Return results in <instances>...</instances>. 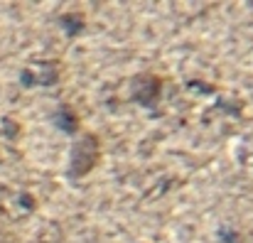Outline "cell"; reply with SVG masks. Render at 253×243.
<instances>
[{"label": "cell", "mask_w": 253, "mask_h": 243, "mask_svg": "<svg viewBox=\"0 0 253 243\" xmlns=\"http://www.w3.org/2000/svg\"><path fill=\"white\" fill-rule=\"evenodd\" d=\"M103 155V143L98 133H82L79 138H74L72 148H69V158H67V177L79 182L88 177Z\"/></svg>", "instance_id": "obj_1"}, {"label": "cell", "mask_w": 253, "mask_h": 243, "mask_svg": "<svg viewBox=\"0 0 253 243\" xmlns=\"http://www.w3.org/2000/svg\"><path fill=\"white\" fill-rule=\"evenodd\" d=\"M163 91L165 79L158 72H138L128 81V96L140 108H158V103L163 101Z\"/></svg>", "instance_id": "obj_2"}, {"label": "cell", "mask_w": 253, "mask_h": 243, "mask_svg": "<svg viewBox=\"0 0 253 243\" xmlns=\"http://www.w3.org/2000/svg\"><path fill=\"white\" fill-rule=\"evenodd\" d=\"M62 79V69L57 62H47L40 59L25 69H20V86L25 88H47V86H57Z\"/></svg>", "instance_id": "obj_3"}, {"label": "cell", "mask_w": 253, "mask_h": 243, "mask_svg": "<svg viewBox=\"0 0 253 243\" xmlns=\"http://www.w3.org/2000/svg\"><path fill=\"white\" fill-rule=\"evenodd\" d=\"M49 121H52V125H54L59 133H64V135H79V130H82L79 111H77L72 103H59V106L52 111Z\"/></svg>", "instance_id": "obj_4"}, {"label": "cell", "mask_w": 253, "mask_h": 243, "mask_svg": "<svg viewBox=\"0 0 253 243\" xmlns=\"http://www.w3.org/2000/svg\"><path fill=\"white\" fill-rule=\"evenodd\" d=\"M57 25H59L62 32H64L67 37H72V40L82 37V35L86 32V27H88L86 15L84 12H79V10H67V12L57 15Z\"/></svg>", "instance_id": "obj_5"}, {"label": "cell", "mask_w": 253, "mask_h": 243, "mask_svg": "<svg viewBox=\"0 0 253 243\" xmlns=\"http://www.w3.org/2000/svg\"><path fill=\"white\" fill-rule=\"evenodd\" d=\"M0 128H2V133L12 140V138H17L20 135V125L12 121V118H2V123H0Z\"/></svg>", "instance_id": "obj_6"}]
</instances>
